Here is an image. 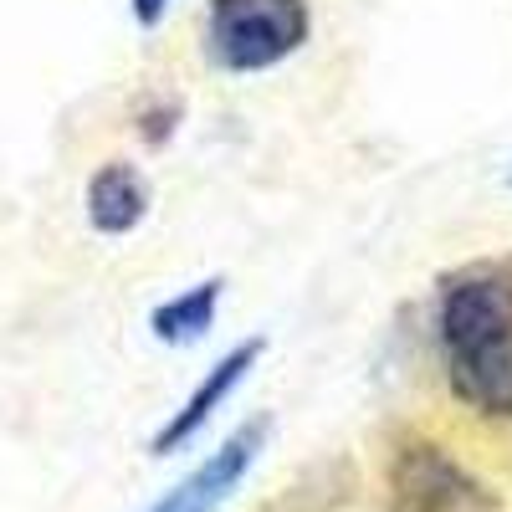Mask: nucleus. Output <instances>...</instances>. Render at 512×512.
Returning <instances> with one entry per match:
<instances>
[{
	"mask_svg": "<svg viewBox=\"0 0 512 512\" xmlns=\"http://www.w3.org/2000/svg\"><path fill=\"white\" fill-rule=\"evenodd\" d=\"M436 344L451 400L482 420H512V262L441 277Z\"/></svg>",
	"mask_w": 512,
	"mask_h": 512,
	"instance_id": "nucleus-1",
	"label": "nucleus"
},
{
	"mask_svg": "<svg viewBox=\"0 0 512 512\" xmlns=\"http://www.w3.org/2000/svg\"><path fill=\"white\" fill-rule=\"evenodd\" d=\"M313 31L308 0H210L205 11V62L231 77L272 72L303 52Z\"/></svg>",
	"mask_w": 512,
	"mask_h": 512,
	"instance_id": "nucleus-2",
	"label": "nucleus"
},
{
	"mask_svg": "<svg viewBox=\"0 0 512 512\" xmlns=\"http://www.w3.org/2000/svg\"><path fill=\"white\" fill-rule=\"evenodd\" d=\"M262 436H267L262 420H251V425H241V431H231L190 477H180L175 487H169L154 507H144V512H216L241 487V477L251 472L256 451H262Z\"/></svg>",
	"mask_w": 512,
	"mask_h": 512,
	"instance_id": "nucleus-3",
	"label": "nucleus"
},
{
	"mask_svg": "<svg viewBox=\"0 0 512 512\" xmlns=\"http://www.w3.org/2000/svg\"><path fill=\"white\" fill-rule=\"evenodd\" d=\"M256 359H262V338H241L236 349H226L216 364L205 369V379L185 395V405L159 425L154 451H159V456H169V451H180L185 441H195V436H200V425H205L210 415H216V410L231 400V390L246 379V369H256Z\"/></svg>",
	"mask_w": 512,
	"mask_h": 512,
	"instance_id": "nucleus-4",
	"label": "nucleus"
},
{
	"mask_svg": "<svg viewBox=\"0 0 512 512\" xmlns=\"http://www.w3.org/2000/svg\"><path fill=\"white\" fill-rule=\"evenodd\" d=\"M149 200L154 195H149L144 169L128 164V159H108V164L93 169L88 195H82V210H88V226L98 236H128V231L144 226Z\"/></svg>",
	"mask_w": 512,
	"mask_h": 512,
	"instance_id": "nucleus-5",
	"label": "nucleus"
},
{
	"mask_svg": "<svg viewBox=\"0 0 512 512\" xmlns=\"http://www.w3.org/2000/svg\"><path fill=\"white\" fill-rule=\"evenodd\" d=\"M221 292L226 282L221 277H205L175 297H164V303L149 313V328L159 344H200V338L216 328V313H221Z\"/></svg>",
	"mask_w": 512,
	"mask_h": 512,
	"instance_id": "nucleus-6",
	"label": "nucleus"
},
{
	"mask_svg": "<svg viewBox=\"0 0 512 512\" xmlns=\"http://www.w3.org/2000/svg\"><path fill=\"white\" fill-rule=\"evenodd\" d=\"M169 6H175V0H128V11H134L139 26H159Z\"/></svg>",
	"mask_w": 512,
	"mask_h": 512,
	"instance_id": "nucleus-7",
	"label": "nucleus"
}]
</instances>
